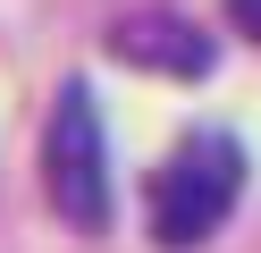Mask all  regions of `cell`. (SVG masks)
I'll list each match as a JSON object with an SVG mask.
<instances>
[{"instance_id": "obj_1", "label": "cell", "mask_w": 261, "mask_h": 253, "mask_svg": "<svg viewBox=\"0 0 261 253\" xmlns=\"http://www.w3.org/2000/svg\"><path fill=\"white\" fill-rule=\"evenodd\" d=\"M236 202H244V144L219 135V127L186 135V144L152 169V186H143V219H152V245L160 253L211 245Z\"/></svg>"}, {"instance_id": "obj_2", "label": "cell", "mask_w": 261, "mask_h": 253, "mask_svg": "<svg viewBox=\"0 0 261 253\" xmlns=\"http://www.w3.org/2000/svg\"><path fill=\"white\" fill-rule=\"evenodd\" d=\"M42 194L76 236L110 228V144H101V110L93 84H59L51 127H42Z\"/></svg>"}, {"instance_id": "obj_3", "label": "cell", "mask_w": 261, "mask_h": 253, "mask_svg": "<svg viewBox=\"0 0 261 253\" xmlns=\"http://www.w3.org/2000/svg\"><path fill=\"white\" fill-rule=\"evenodd\" d=\"M110 59H126V67H152V76H211V34L194 26V17H177V9H135V17H118L110 26Z\"/></svg>"}, {"instance_id": "obj_4", "label": "cell", "mask_w": 261, "mask_h": 253, "mask_svg": "<svg viewBox=\"0 0 261 253\" xmlns=\"http://www.w3.org/2000/svg\"><path fill=\"white\" fill-rule=\"evenodd\" d=\"M227 26H236V34H253V42H261V0H227Z\"/></svg>"}]
</instances>
